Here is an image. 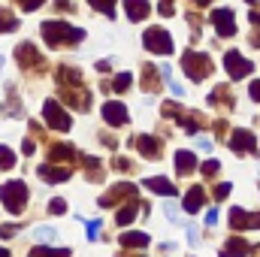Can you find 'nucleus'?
Returning <instances> with one entry per match:
<instances>
[{"mask_svg": "<svg viewBox=\"0 0 260 257\" xmlns=\"http://www.w3.org/2000/svg\"><path fill=\"white\" fill-rule=\"evenodd\" d=\"M43 40H46L52 49H58V46H64V43H79V40H85V30L70 27L64 21H43Z\"/></svg>", "mask_w": 260, "mask_h": 257, "instance_id": "obj_1", "label": "nucleus"}, {"mask_svg": "<svg viewBox=\"0 0 260 257\" xmlns=\"http://www.w3.org/2000/svg\"><path fill=\"white\" fill-rule=\"evenodd\" d=\"M0 203L12 215H21L24 206H27V185L24 182H6V185H0Z\"/></svg>", "mask_w": 260, "mask_h": 257, "instance_id": "obj_2", "label": "nucleus"}, {"mask_svg": "<svg viewBox=\"0 0 260 257\" xmlns=\"http://www.w3.org/2000/svg\"><path fill=\"white\" fill-rule=\"evenodd\" d=\"M182 67H185V76L188 79H206V73H212V58L209 55H203V52H188L185 58H182Z\"/></svg>", "mask_w": 260, "mask_h": 257, "instance_id": "obj_3", "label": "nucleus"}, {"mask_svg": "<svg viewBox=\"0 0 260 257\" xmlns=\"http://www.w3.org/2000/svg\"><path fill=\"white\" fill-rule=\"evenodd\" d=\"M142 43H145L148 52H157V55H170L173 52V40H170V34L164 27H148L142 34Z\"/></svg>", "mask_w": 260, "mask_h": 257, "instance_id": "obj_4", "label": "nucleus"}, {"mask_svg": "<svg viewBox=\"0 0 260 257\" xmlns=\"http://www.w3.org/2000/svg\"><path fill=\"white\" fill-rule=\"evenodd\" d=\"M43 115H46L49 127H55V130H70V124H73V121H70V115L61 109V103H58V100H46Z\"/></svg>", "mask_w": 260, "mask_h": 257, "instance_id": "obj_5", "label": "nucleus"}, {"mask_svg": "<svg viewBox=\"0 0 260 257\" xmlns=\"http://www.w3.org/2000/svg\"><path fill=\"white\" fill-rule=\"evenodd\" d=\"M230 227H233V230H257L260 227V212L251 215V212L233 206V209H230Z\"/></svg>", "mask_w": 260, "mask_h": 257, "instance_id": "obj_6", "label": "nucleus"}, {"mask_svg": "<svg viewBox=\"0 0 260 257\" xmlns=\"http://www.w3.org/2000/svg\"><path fill=\"white\" fill-rule=\"evenodd\" d=\"M224 67H227V73H230L233 79H242V76L251 73V61L242 58L239 52H227V55H224Z\"/></svg>", "mask_w": 260, "mask_h": 257, "instance_id": "obj_7", "label": "nucleus"}, {"mask_svg": "<svg viewBox=\"0 0 260 257\" xmlns=\"http://www.w3.org/2000/svg\"><path fill=\"white\" fill-rule=\"evenodd\" d=\"M212 24L221 37H233L236 34V24H233V9H215L212 12Z\"/></svg>", "mask_w": 260, "mask_h": 257, "instance_id": "obj_8", "label": "nucleus"}, {"mask_svg": "<svg viewBox=\"0 0 260 257\" xmlns=\"http://www.w3.org/2000/svg\"><path fill=\"white\" fill-rule=\"evenodd\" d=\"M230 148L236 154H254V133L251 130H236L230 136Z\"/></svg>", "mask_w": 260, "mask_h": 257, "instance_id": "obj_9", "label": "nucleus"}, {"mask_svg": "<svg viewBox=\"0 0 260 257\" xmlns=\"http://www.w3.org/2000/svg\"><path fill=\"white\" fill-rule=\"evenodd\" d=\"M103 121L106 124H112V127H121V124H127V109L121 106V103H106L103 106Z\"/></svg>", "mask_w": 260, "mask_h": 257, "instance_id": "obj_10", "label": "nucleus"}, {"mask_svg": "<svg viewBox=\"0 0 260 257\" xmlns=\"http://www.w3.org/2000/svg\"><path fill=\"white\" fill-rule=\"evenodd\" d=\"M136 148H139V154L142 157H148V160H154V157H160V148H157V139L154 136H136Z\"/></svg>", "mask_w": 260, "mask_h": 257, "instance_id": "obj_11", "label": "nucleus"}, {"mask_svg": "<svg viewBox=\"0 0 260 257\" xmlns=\"http://www.w3.org/2000/svg\"><path fill=\"white\" fill-rule=\"evenodd\" d=\"M124 12L130 21H142L151 12V6H148V0H124Z\"/></svg>", "mask_w": 260, "mask_h": 257, "instance_id": "obj_12", "label": "nucleus"}, {"mask_svg": "<svg viewBox=\"0 0 260 257\" xmlns=\"http://www.w3.org/2000/svg\"><path fill=\"white\" fill-rule=\"evenodd\" d=\"M15 58H18V64H21V67L40 64V55H37V49H34L30 43H21V46L15 49Z\"/></svg>", "mask_w": 260, "mask_h": 257, "instance_id": "obj_13", "label": "nucleus"}, {"mask_svg": "<svg viewBox=\"0 0 260 257\" xmlns=\"http://www.w3.org/2000/svg\"><path fill=\"white\" fill-rule=\"evenodd\" d=\"M197 170V157L191 151H176V173L179 176H188Z\"/></svg>", "mask_w": 260, "mask_h": 257, "instance_id": "obj_14", "label": "nucleus"}, {"mask_svg": "<svg viewBox=\"0 0 260 257\" xmlns=\"http://www.w3.org/2000/svg\"><path fill=\"white\" fill-rule=\"evenodd\" d=\"M248 251H251V245L245 239H236L233 236V239H227V248L221 251V257H245Z\"/></svg>", "mask_w": 260, "mask_h": 257, "instance_id": "obj_15", "label": "nucleus"}, {"mask_svg": "<svg viewBox=\"0 0 260 257\" xmlns=\"http://www.w3.org/2000/svg\"><path fill=\"white\" fill-rule=\"evenodd\" d=\"M133 194H136L133 185H115V188L109 191V197H100V206H112L115 200H124V197H133Z\"/></svg>", "mask_w": 260, "mask_h": 257, "instance_id": "obj_16", "label": "nucleus"}, {"mask_svg": "<svg viewBox=\"0 0 260 257\" xmlns=\"http://www.w3.org/2000/svg\"><path fill=\"white\" fill-rule=\"evenodd\" d=\"M37 173L43 182H67L70 179V170H61V167H40Z\"/></svg>", "mask_w": 260, "mask_h": 257, "instance_id": "obj_17", "label": "nucleus"}, {"mask_svg": "<svg viewBox=\"0 0 260 257\" xmlns=\"http://www.w3.org/2000/svg\"><path fill=\"white\" fill-rule=\"evenodd\" d=\"M142 185H145L148 191H157L160 197H167V200H170V197L176 194V188H173V182H167V179H145Z\"/></svg>", "mask_w": 260, "mask_h": 257, "instance_id": "obj_18", "label": "nucleus"}, {"mask_svg": "<svg viewBox=\"0 0 260 257\" xmlns=\"http://www.w3.org/2000/svg\"><path fill=\"white\" fill-rule=\"evenodd\" d=\"M203 200H206V194H203V188H191V191L185 194V203H182V206H185V212H191V215H194V212H200Z\"/></svg>", "mask_w": 260, "mask_h": 257, "instance_id": "obj_19", "label": "nucleus"}, {"mask_svg": "<svg viewBox=\"0 0 260 257\" xmlns=\"http://www.w3.org/2000/svg\"><path fill=\"white\" fill-rule=\"evenodd\" d=\"M118 242H121L124 248H145V245H148V236H145V233H124Z\"/></svg>", "mask_w": 260, "mask_h": 257, "instance_id": "obj_20", "label": "nucleus"}, {"mask_svg": "<svg viewBox=\"0 0 260 257\" xmlns=\"http://www.w3.org/2000/svg\"><path fill=\"white\" fill-rule=\"evenodd\" d=\"M136 212H139V200L133 197V200H130V203L124 206V209H118V215H115V221H118V224H130Z\"/></svg>", "mask_w": 260, "mask_h": 257, "instance_id": "obj_21", "label": "nucleus"}, {"mask_svg": "<svg viewBox=\"0 0 260 257\" xmlns=\"http://www.w3.org/2000/svg\"><path fill=\"white\" fill-rule=\"evenodd\" d=\"M34 239L43 242V245H49V242L58 239V230H55V227H37V230H34Z\"/></svg>", "mask_w": 260, "mask_h": 257, "instance_id": "obj_22", "label": "nucleus"}, {"mask_svg": "<svg viewBox=\"0 0 260 257\" xmlns=\"http://www.w3.org/2000/svg\"><path fill=\"white\" fill-rule=\"evenodd\" d=\"M73 157H76V148L73 145H64L61 142V145L52 148V160H73Z\"/></svg>", "mask_w": 260, "mask_h": 257, "instance_id": "obj_23", "label": "nucleus"}, {"mask_svg": "<svg viewBox=\"0 0 260 257\" xmlns=\"http://www.w3.org/2000/svg\"><path fill=\"white\" fill-rule=\"evenodd\" d=\"M70 251L67 248H49V245H40V248H34L30 257H67Z\"/></svg>", "mask_w": 260, "mask_h": 257, "instance_id": "obj_24", "label": "nucleus"}, {"mask_svg": "<svg viewBox=\"0 0 260 257\" xmlns=\"http://www.w3.org/2000/svg\"><path fill=\"white\" fill-rule=\"evenodd\" d=\"M15 27H18V18L9 15L6 9H0V34H9V30H15Z\"/></svg>", "mask_w": 260, "mask_h": 257, "instance_id": "obj_25", "label": "nucleus"}, {"mask_svg": "<svg viewBox=\"0 0 260 257\" xmlns=\"http://www.w3.org/2000/svg\"><path fill=\"white\" fill-rule=\"evenodd\" d=\"M15 167V154L9 151V145H0V170H12Z\"/></svg>", "mask_w": 260, "mask_h": 257, "instance_id": "obj_26", "label": "nucleus"}, {"mask_svg": "<svg viewBox=\"0 0 260 257\" xmlns=\"http://www.w3.org/2000/svg\"><path fill=\"white\" fill-rule=\"evenodd\" d=\"M164 212H167V218H170L173 224H182V218H179V209H176V203H173V200H167V203H164Z\"/></svg>", "mask_w": 260, "mask_h": 257, "instance_id": "obj_27", "label": "nucleus"}, {"mask_svg": "<svg viewBox=\"0 0 260 257\" xmlns=\"http://www.w3.org/2000/svg\"><path fill=\"white\" fill-rule=\"evenodd\" d=\"M130 82H133V79H130V73H121V76H115L112 88H115V91H127V88H130Z\"/></svg>", "mask_w": 260, "mask_h": 257, "instance_id": "obj_28", "label": "nucleus"}, {"mask_svg": "<svg viewBox=\"0 0 260 257\" xmlns=\"http://www.w3.org/2000/svg\"><path fill=\"white\" fill-rule=\"evenodd\" d=\"M91 6H97V9H100V12H106L109 18L115 15V9H112V0H91Z\"/></svg>", "mask_w": 260, "mask_h": 257, "instance_id": "obj_29", "label": "nucleus"}, {"mask_svg": "<svg viewBox=\"0 0 260 257\" xmlns=\"http://www.w3.org/2000/svg\"><path fill=\"white\" fill-rule=\"evenodd\" d=\"M142 73H145V85H148V91H154V88H157V79H154L157 70H154V67H145Z\"/></svg>", "mask_w": 260, "mask_h": 257, "instance_id": "obj_30", "label": "nucleus"}, {"mask_svg": "<svg viewBox=\"0 0 260 257\" xmlns=\"http://www.w3.org/2000/svg\"><path fill=\"white\" fill-rule=\"evenodd\" d=\"M218 170H221V164H218V160H206V164H203V176H209V179H212V176H218Z\"/></svg>", "mask_w": 260, "mask_h": 257, "instance_id": "obj_31", "label": "nucleus"}, {"mask_svg": "<svg viewBox=\"0 0 260 257\" xmlns=\"http://www.w3.org/2000/svg\"><path fill=\"white\" fill-rule=\"evenodd\" d=\"M15 233H18L15 224H3V227H0V236H3V239H9V236H15Z\"/></svg>", "mask_w": 260, "mask_h": 257, "instance_id": "obj_32", "label": "nucleus"}, {"mask_svg": "<svg viewBox=\"0 0 260 257\" xmlns=\"http://www.w3.org/2000/svg\"><path fill=\"white\" fill-rule=\"evenodd\" d=\"M18 3H21V9H27V12H34V9L43 6V0H18Z\"/></svg>", "mask_w": 260, "mask_h": 257, "instance_id": "obj_33", "label": "nucleus"}, {"mask_svg": "<svg viewBox=\"0 0 260 257\" xmlns=\"http://www.w3.org/2000/svg\"><path fill=\"white\" fill-rule=\"evenodd\" d=\"M130 167H133V164H130L127 157H115V170H121V173H130Z\"/></svg>", "mask_w": 260, "mask_h": 257, "instance_id": "obj_34", "label": "nucleus"}, {"mask_svg": "<svg viewBox=\"0 0 260 257\" xmlns=\"http://www.w3.org/2000/svg\"><path fill=\"white\" fill-rule=\"evenodd\" d=\"M227 194H230V185L224 182V185H218V188H215V200H227Z\"/></svg>", "mask_w": 260, "mask_h": 257, "instance_id": "obj_35", "label": "nucleus"}, {"mask_svg": "<svg viewBox=\"0 0 260 257\" xmlns=\"http://www.w3.org/2000/svg\"><path fill=\"white\" fill-rule=\"evenodd\" d=\"M49 209H52L55 215H61V212L67 209V203H64V200H52V203H49Z\"/></svg>", "mask_w": 260, "mask_h": 257, "instance_id": "obj_36", "label": "nucleus"}, {"mask_svg": "<svg viewBox=\"0 0 260 257\" xmlns=\"http://www.w3.org/2000/svg\"><path fill=\"white\" fill-rule=\"evenodd\" d=\"M206 224H209V227L218 224V209H209V212H206Z\"/></svg>", "mask_w": 260, "mask_h": 257, "instance_id": "obj_37", "label": "nucleus"}, {"mask_svg": "<svg viewBox=\"0 0 260 257\" xmlns=\"http://www.w3.org/2000/svg\"><path fill=\"white\" fill-rule=\"evenodd\" d=\"M197 148H200V151H212V142H209L206 136H200V139H197Z\"/></svg>", "mask_w": 260, "mask_h": 257, "instance_id": "obj_38", "label": "nucleus"}, {"mask_svg": "<svg viewBox=\"0 0 260 257\" xmlns=\"http://www.w3.org/2000/svg\"><path fill=\"white\" fill-rule=\"evenodd\" d=\"M97 233H100V221H91V224H88V236L97 239Z\"/></svg>", "mask_w": 260, "mask_h": 257, "instance_id": "obj_39", "label": "nucleus"}, {"mask_svg": "<svg viewBox=\"0 0 260 257\" xmlns=\"http://www.w3.org/2000/svg\"><path fill=\"white\" fill-rule=\"evenodd\" d=\"M157 9H160V12H164V15H173V3H167V0H164V3H160V6H157Z\"/></svg>", "mask_w": 260, "mask_h": 257, "instance_id": "obj_40", "label": "nucleus"}, {"mask_svg": "<svg viewBox=\"0 0 260 257\" xmlns=\"http://www.w3.org/2000/svg\"><path fill=\"white\" fill-rule=\"evenodd\" d=\"M188 239H191V245H197V239H200V233H197V227H188Z\"/></svg>", "mask_w": 260, "mask_h": 257, "instance_id": "obj_41", "label": "nucleus"}, {"mask_svg": "<svg viewBox=\"0 0 260 257\" xmlns=\"http://www.w3.org/2000/svg\"><path fill=\"white\" fill-rule=\"evenodd\" d=\"M251 97L260 100V79H257V82H251Z\"/></svg>", "mask_w": 260, "mask_h": 257, "instance_id": "obj_42", "label": "nucleus"}, {"mask_svg": "<svg viewBox=\"0 0 260 257\" xmlns=\"http://www.w3.org/2000/svg\"><path fill=\"white\" fill-rule=\"evenodd\" d=\"M197 6H206V3H209V0H194Z\"/></svg>", "mask_w": 260, "mask_h": 257, "instance_id": "obj_43", "label": "nucleus"}, {"mask_svg": "<svg viewBox=\"0 0 260 257\" xmlns=\"http://www.w3.org/2000/svg\"><path fill=\"white\" fill-rule=\"evenodd\" d=\"M0 257H9V251H6V248H0Z\"/></svg>", "mask_w": 260, "mask_h": 257, "instance_id": "obj_44", "label": "nucleus"}, {"mask_svg": "<svg viewBox=\"0 0 260 257\" xmlns=\"http://www.w3.org/2000/svg\"><path fill=\"white\" fill-rule=\"evenodd\" d=\"M0 67H3V58H0Z\"/></svg>", "mask_w": 260, "mask_h": 257, "instance_id": "obj_45", "label": "nucleus"}, {"mask_svg": "<svg viewBox=\"0 0 260 257\" xmlns=\"http://www.w3.org/2000/svg\"><path fill=\"white\" fill-rule=\"evenodd\" d=\"M248 3H254V0H248Z\"/></svg>", "mask_w": 260, "mask_h": 257, "instance_id": "obj_46", "label": "nucleus"}, {"mask_svg": "<svg viewBox=\"0 0 260 257\" xmlns=\"http://www.w3.org/2000/svg\"><path fill=\"white\" fill-rule=\"evenodd\" d=\"M167 3H170V0H167Z\"/></svg>", "mask_w": 260, "mask_h": 257, "instance_id": "obj_47", "label": "nucleus"}]
</instances>
